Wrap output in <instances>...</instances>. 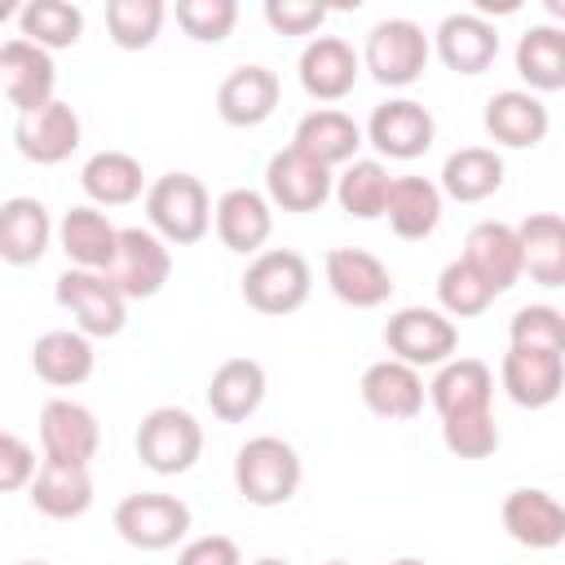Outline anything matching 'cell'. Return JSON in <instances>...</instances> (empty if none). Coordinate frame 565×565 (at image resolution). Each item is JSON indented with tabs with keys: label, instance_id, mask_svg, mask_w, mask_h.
Listing matches in <instances>:
<instances>
[{
	"label": "cell",
	"instance_id": "7c38bea8",
	"mask_svg": "<svg viewBox=\"0 0 565 565\" xmlns=\"http://www.w3.org/2000/svg\"><path fill=\"white\" fill-rule=\"evenodd\" d=\"M433 137H437V124H433L428 106H419L411 97L375 106V115L366 124V141L388 159H419L433 146Z\"/></svg>",
	"mask_w": 565,
	"mask_h": 565
},
{
	"label": "cell",
	"instance_id": "ab89813d",
	"mask_svg": "<svg viewBox=\"0 0 565 565\" xmlns=\"http://www.w3.org/2000/svg\"><path fill=\"white\" fill-rule=\"evenodd\" d=\"M437 300H441V309H446L450 318H477V313L490 309L494 287L459 256V260H450V265L441 269V278H437Z\"/></svg>",
	"mask_w": 565,
	"mask_h": 565
},
{
	"label": "cell",
	"instance_id": "d6986e66",
	"mask_svg": "<svg viewBox=\"0 0 565 565\" xmlns=\"http://www.w3.org/2000/svg\"><path fill=\"white\" fill-rule=\"evenodd\" d=\"M503 530L530 552H552L565 543V503L547 490H512L503 499Z\"/></svg>",
	"mask_w": 565,
	"mask_h": 565
},
{
	"label": "cell",
	"instance_id": "603a6c76",
	"mask_svg": "<svg viewBox=\"0 0 565 565\" xmlns=\"http://www.w3.org/2000/svg\"><path fill=\"white\" fill-rule=\"evenodd\" d=\"M362 402L371 415L380 419H415L419 406H424V380L415 366L397 362V358H384L375 366L362 371Z\"/></svg>",
	"mask_w": 565,
	"mask_h": 565
},
{
	"label": "cell",
	"instance_id": "1f68e13d",
	"mask_svg": "<svg viewBox=\"0 0 565 565\" xmlns=\"http://www.w3.org/2000/svg\"><path fill=\"white\" fill-rule=\"evenodd\" d=\"M291 146H300V150L313 154L318 163L335 168V163H353V154H358V146H362V128H358L344 110L322 106V110H313V115H305V119L296 124V141H291Z\"/></svg>",
	"mask_w": 565,
	"mask_h": 565
},
{
	"label": "cell",
	"instance_id": "7dc6e473",
	"mask_svg": "<svg viewBox=\"0 0 565 565\" xmlns=\"http://www.w3.org/2000/svg\"><path fill=\"white\" fill-rule=\"evenodd\" d=\"M481 13H516V0H477Z\"/></svg>",
	"mask_w": 565,
	"mask_h": 565
},
{
	"label": "cell",
	"instance_id": "83f0119b",
	"mask_svg": "<svg viewBox=\"0 0 565 565\" xmlns=\"http://www.w3.org/2000/svg\"><path fill=\"white\" fill-rule=\"evenodd\" d=\"M521 234V260L530 282L539 287H565V216L534 212L516 225Z\"/></svg>",
	"mask_w": 565,
	"mask_h": 565
},
{
	"label": "cell",
	"instance_id": "f35d334b",
	"mask_svg": "<svg viewBox=\"0 0 565 565\" xmlns=\"http://www.w3.org/2000/svg\"><path fill=\"white\" fill-rule=\"evenodd\" d=\"M163 18H168L163 0H110L106 4V31L128 53L150 49L163 31Z\"/></svg>",
	"mask_w": 565,
	"mask_h": 565
},
{
	"label": "cell",
	"instance_id": "836d02e7",
	"mask_svg": "<svg viewBox=\"0 0 565 565\" xmlns=\"http://www.w3.org/2000/svg\"><path fill=\"white\" fill-rule=\"evenodd\" d=\"M79 185H84V194H88L93 203H102V207H124V203H132V199L141 194L146 172H141V163H137L132 154H124V150H102V154H93V159L84 163Z\"/></svg>",
	"mask_w": 565,
	"mask_h": 565
},
{
	"label": "cell",
	"instance_id": "3957f363",
	"mask_svg": "<svg viewBox=\"0 0 565 565\" xmlns=\"http://www.w3.org/2000/svg\"><path fill=\"white\" fill-rule=\"evenodd\" d=\"M146 216L159 230V238H168L177 247H190L212 225V199H207V190H203L199 177H190V172H163L146 190Z\"/></svg>",
	"mask_w": 565,
	"mask_h": 565
},
{
	"label": "cell",
	"instance_id": "484cf974",
	"mask_svg": "<svg viewBox=\"0 0 565 565\" xmlns=\"http://www.w3.org/2000/svg\"><path fill=\"white\" fill-rule=\"evenodd\" d=\"M49 238H53V221L40 199L18 194L0 203V256L9 265H35L49 252Z\"/></svg>",
	"mask_w": 565,
	"mask_h": 565
},
{
	"label": "cell",
	"instance_id": "44dd1931",
	"mask_svg": "<svg viewBox=\"0 0 565 565\" xmlns=\"http://www.w3.org/2000/svg\"><path fill=\"white\" fill-rule=\"evenodd\" d=\"M486 132L508 146V150H534L543 137H547V106L534 97V93H521V88H503L486 102Z\"/></svg>",
	"mask_w": 565,
	"mask_h": 565
},
{
	"label": "cell",
	"instance_id": "ba28073f",
	"mask_svg": "<svg viewBox=\"0 0 565 565\" xmlns=\"http://www.w3.org/2000/svg\"><path fill=\"white\" fill-rule=\"evenodd\" d=\"M384 344L397 362L406 366H446L455 344H459V331L446 313L437 309H402L384 322Z\"/></svg>",
	"mask_w": 565,
	"mask_h": 565
},
{
	"label": "cell",
	"instance_id": "8fae6325",
	"mask_svg": "<svg viewBox=\"0 0 565 565\" xmlns=\"http://www.w3.org/2000/svg\"><path fill=\"white\" fill-rule=\"evenodd\" d=\"M168 274H172V256H168L159 234H150V230H119V252H115V265L106 269V278L128 300L159 296Z\"/></svg>",
	"mask_w": 565,
	"mask_h": 565
},
{
	"label": "cell",
	"instance_id": "ac0fdd59",
	"mask_svg": "<svg viewBox=\"0 0 565 565\" xmlns=\"http://www.w3.org/2000/svg\"><path fill=\"white\" fill-rule=\"evenodd\" d=\"M31 508L53 516V521H75L93 508V477L88 463H66V459H40V472L31 481Z\"/></svg>",
	"mask_w": 565,
	"mask_h": 565
},
{
	"label": "cell",
	"instance_id": "816d5d0a",
	"mask_svg": "<svg viewBox=\"0 0 565 565\" xmlns=\"http://www.w3.org/2000/svg\"><path fill=\"white\" fill-rule=\"evenodd\" d=\"M18 565H49V561H18Z\"/></svg>",
	"mask_w": 565,
	"mask_h": 565
},
{
	"label": "cell",
	"instance_id": "277c9868",
	"mask_svg": "<svg viewBox=\"0 0 565 565\" xmlns=\"http://www.w3.org/2000/svg\"><path fill=\"white\" fill-rule=\"evenodd\" d=\"M203 455V428L181 406H154L137 424V459L159 477H181Z\"/></svg>",
	"mask_w": 565,
	"mask_h": 565
},
{
	"label": "cell",
	"instance_id": "d4e9b609",
	"mask_svg": "<svg viewBox=\"0 0 565 565\" xmlns=\"http://www.w3.org/2000/svg\"><path fill=\"white\" fill-rule=\"evenodd\" d=\"M437 57L455 75H481L499 57V31L481 13H455L437 26Z\"/></svg>",
	"mask_w": 565,
	"mask_h": 565
},
{
	"label": "cell",
	"instance_id": "f907efd6",
	"mask_svg": "<svg viewBox=\"0 0 565 565\" xmlns=\"http://www.w3.org/2000/svg\"><path fill=\"white\" fill-rule=\"evenodd\" d=\"M256 565H287V561H278V556H260Z\"/></svg>",
	"mask_w": 565,
	"mask_h": 565
},
{
	"label": "cell",
	"instance_id": "d6a6232c",
	"mask_svg": "<svg viewBox=\"0 0 565 565\" xmlns=\"http://www.w3.org/2000/svg\"><path fill=\"white\" fill-rule=\"evenodd\" d=\"M384 216H388L397 238L419 243L441 221V190L433 181H424V177H397L393 190H388V212Z\"/></svg>",
	"mask_w": 565,
	"mask_h": 565
},
{
	"label": "cell",
	"instance_id": "8992f818",
	"mask_svg": "<svg viewBox=\"0 0 565 565\" xmlns=\"http://www.w3.org/2000/svg\"><path fill=\"white\" fill-rule=\"evenodd\" d=\"M53 291L84 335H119L128 322V296L97 269H66Z\"/></svg>",
	"mask_w": 565,
	"mask_h": 565
},
{
	"label": "cell",
	"instance_id": "5b68a950",
	"mask_svg": "<svg viewBox=\"0 0 565 565\" xmlns=\"http://www.w3.org/2000/svg\"><path fill=\"white\" fill-rule=\"evenodd\" d=\"M115 530L124 543L141 547V552H163L177 547L190 530V508L177 494H159V490H141L119 499L115 508Z\"/></svg>",
	"mask_w": 565,
	"mask_h": 565
},
{
	"label": "cell",
	"instance_id": "9c48e42d",
	"mask_svg": "<svg viewBox=\"0 0 565 565\" xmlns=\"http://www.w3.org/2000/svg\"><path fill=\"white\" fill-rule=\"evenodd\" d=\"M53 84H57V66H53L49 49H40L22 35L0 44V93L9 97V106L18 115H35L49 102H57Z\"/></svg>",
	"mask_w": 565,
	"mask_h": 565
},
{
	"label": "cell",
	"instance_id": "60d3db41",
	"mask_svg": "<svg viewBox=\"0 0 565 565\" xmlns=\"http://www.w3.org/2000/svg\"><path fill=\"white\" fill-rule=\"evenodd\" d=\"M441 441L455 459H486L499 450V424L490 415V406L481 411H463V415H446L441 419Z\"/></svg>",
	"mask_w": 565,
	"mask_h": 565
},
{
	"label": "cell",
	"instance_id": "f5cc1de1",
	"mask_svg": "<svg viewBox=\"0 0 565 565\" xmlns=\"http://www.w3.org/2000/svg\"><path fill=\"white\" fill-rule=\"evenodd\" d=\"M327 565H349V561H327Z\"/></svg>",
	"mask_w": 565,
	"mask_h": 565
},
{
	"label": "cell",
	"instance_id": "8d00e7d4",
	"mask_svg": "<svg viewBox=\"0 0 565 565\" xmlns=\"http://www.w3.org/2000/svg\"><path fill=\"white\" fill-rule=\"evenodd\" d=\"M388 190H393V177L384 172L380 159H353L340 181H335V199L349 216L358 221H375L388 212Z\"/></svg>",
	"mask_w": 565,
	"mask_h": 565
},
{
	"label": "cell",
	"instance_id": "7a4b0ae2",
	"mask_svg": "<svg viewBox=\"0 0 565 565\" xmlns=\"http://www.w3.org/2000/svg\"><path fill=\"white\" fill-rule=\"evenodd\" d=\"M309 260L291 247H269L243 269V300L265 318H287L309 300Z\"/></svg>",
	"mask_w": 565,
	"mask_h": 565
},
{
	"label": "cell",
	"instance_id": "f546056e",
	"mask_svg": "<svg viewBox=\"0 0 565 565\" xmlns=\"http://www.w3.org/2000/svg\"><path fill=\"white\" fill-rule=\"evenodd\" d=\"M62 252L66 260H75V269L106 274L119 252V230L97 207H71L62 216Z\"/></svg>",
	"mask_w": 565,
	"mask_h": 565
},
{
	"label": "cell",
	"instance_id": "4fadbf2b",
	"mask_svg": "<svg viewBox=\"0 0 565 565\" xmlns=\"http://www.w3.org/2000/svg\"><path fill=\"white\" fill-rule=\"evenodd\" d=\"M79 115L71 102H49L35 115H18L13 124V141L22 150V159L31 163H62L79 150Z\"/></svg>",
	"mask_w": 565,
	"mask_h": 565
},
{
	"label": "cell",
	"instance_id": "6da1fadb",
	"mask_svg": "<svg viewBox=\"0 0 565 565\" xmlns=\"http://www.w3.org/2000/svg\"><path fill=\"white\" fill-rule=\"evenodd\" d=\"M300 455L282 437H252L234 455V486L256 508H282L300 490Z\"/></svg>",
	"mask_w": 565,
	"mask_h": 565
},
{
	"label": "cell",
	"instance_id": "9a60e30c",
	"mask_svg": "<svg viewBox=\"0 0 565 565\" xmlns=\"http://www.w3.org/2000/svg\"><path fill=\"white\" fill-rule=\"evenodd\" d=\"M358 71H362V62H358L353 44L340 40V35H318V40H309L305 53H300V84H305V93L318 97V102H340V97H349L353 84H358Z\"/></svg>",
	"mask_w": 565,
	"mask_h": 565
},
{
	"label": "cell",
	"instance_id": "bcb514c9",
	"mask_svg": "<svg viewBox=\"0 0 565 565\" xmlns=\"http://www.w3.org/2000/svg\"><path fill=\"white\" fill-rule=\"evenodd\" d=\"M177 565H243V552L230 534H203L177 556Z\"/></svg>",
	"mask_w": 565,
	"mask_h": 565
},
{
	"label": "cell",
	"instance_id": "52a82bcc",
	"mask_svg": "<svg viewBox=\"0 0 565 565\" xmlns=\"http://www.w3.org/2000/svg\"><path fill=\"white\" fill-rule=\"evenodd\" d=\"M366 71L384 84V88H406L424 75L428 66V35L411 22V18H388L380 26H371L366 35V53H362Z\"/></svg>",
	"mask_w": 565,
	"mask_h": 565
},
{
	"label": "cell",
	"instance_id": "74e56055",
	"mask_svg": "<svg viewBox=\"0 0 565 565\" xmlns=\"http://www.w3.org/2000/svg\"><path fill=\"white\" fill-rule=\"evenodd\" d=\"M18 31L40 49H71L84 35V13L66 0H26L18 13Z\"/></svg>",
	"mask_w": 565,
	"mask_h": 565
},
{
	"label": "cell",
	"instance_id": "b9f144b4",
	"mask_svg": "<svg viewBox=\"0 0 565 565\" xmlns=\"http://www.w3.org/2000/svg\"><path fill=\"white\" fill-rule=\"evenodd\" d=\"M512 349H534V353H556L565 358V313L552 305H525L512 313Z\"/></svg>",
	"mask_w": 565,
	"mask_h": 565
},
{
	"label": "cell",
	"instance_id": "e0dca14e",
	"mask_svg": "<svg viewBox=\"0 0 565 565\" xmlns=\"http://www.w3.org/2000/svg\"><path fill=\"white\" fill-rule=\"evenodd\" d=\"M327 282L353 309H375L393 296V274L384 269L380 256H371L362 247H331L327 252Z\"/></svg>",
	"mask_w": 565,
	"mask_h": 565
},
{
	"label": "cell",
	"instance_id": "5bb4252c",
	"mask_svg": "<svg viewBox=\"0 0 565 565\" xmlns=\"http://www.w3.org/2000/svg\"><path fill=\"white\" fill-rule=\"evenodd\" d=\"M40 446H44V459L88 463L97 455V446H102V428H97V419H93L88 406L66 402V397H53L40 411Z\"/></svg>",
	"mask_w": 565,
	"mask_h": 565
},
{
	"label": "cell",
	"instance_id": "ee69618b",
	"mask_svg": "<svg viewBox=\"0 0 565 565\" xmlns=\"http://www.w3.org/2000/svg\"><path fill=\"white\" fill-rule=\"evenodd\" d=\"M327 18V4L318 0H269L265 4V22L278 35H313Z\"/></svg>",
	"mask_w": 565,
	"mask_h": 565
},
{
	"label": "cell",
	"instance_id": "f1b7e54d",
	"mask_svg": "<svg viewBox=\"0 0 565 565\" xmlns=\"http://www.w3.org/2000/svg\"><path fill=\"white\" fill-rule=\"evenodd\" d=\"M93 344L84 331H44L31 344V366L53 388H75L93 375Z\"/></svg>",
	"mask_w": 565,
	"mask_h": 565
},
{
	"label": "cell",
	"instance_id": "4316f807",
	"mask_svg": "<svg viewBox=\"0 0 565 565\" xmlns=\"http://www.w3.org/2000/svg\"><path fill=\"white\" fill-rule=\"evenodd\" d=\"M269 230H274V216L256 190H225L216 199V234L230 252L260 256V247L269 243Z\"/></svg>",
	"mask_w": 565,
	"mask_h": 565
},
{
	"label": "cell",
	"instance_id": "d590c367",
	"mask_svg": "<svg viewBox=\"0 0 565 565\" xmlns=\"http://www.w3.org/2000/svg\"><path fill=\"white\" fill-rule=\"evenodd\" d=\"M516 75L539 93L565 88V31L561 26H530L516 40Z\"/></svg>",
	"mask_w": 565,
	"mask_h": 565
},
{
	"label": "cell",
	"instance_id": "681fc988",
	"mask_svg": "<svg viewBox=\"0 0 565 565\" xmlns=\"http://www.w3.org/2000/svg\"><path fill=\"white\" fill-rule=\"evenodd\" d=\"M388 565H424V561H415V556H397V561H388Z\"/></svg>",
	"mask_w": 565,
	"mask_h": 565
},
{
	"label": "cell",
	"instance_id": "4dcf8cb0",
	"mask_svg": "<svg viewBox=\"0 0 565 565\" xmlns=\"http://www.w3.org/2000/svg\"><path fill=\"white\" fill-rule=\"evenodd\" d=\"M490 393H494V375H490V366L481 358H455L428 384V397H433V406H437L441 419L490 406Z\"/></svg>",
	"mask_w": 565,
	"mask_h": 565
},
{
	"label": "cell",
	"instance_id": "2e32d148",
	"mask_svg": "<svg viewBox=\"0 0 565 565\" xmlns=\"http://www.w3.org/2000/svg\"><path fill=\"white\" fill-rule=\"evenodd\" d=\"M278 75L269 66H234L216 88V115L230 128H256L278 106Z\"/></svg>",
	"mask_w": 565,
	"mask_h": 565
},
{
	"label": "cell",
	"instance_id": "30bf717a",
	"mask_svg": "<svg viewBox=\"0 0 565 565\" xmlns=\"http://www.w3.org/2000/svg\"><path fill=\"white\" fill-rule=\"evenodd\" d=\"M265 190L282 212H318L331 199V168L305 154L300 146H287L269 159Z\"/></svg>",
	"mask_w": 565,
	"mask_h": 565
},
{
	"label": "cell",
	"instance_id": "7bdbcfd3",
	"mask_svg": "<svg viewBox=\"0 0 565 565\" xmlns=\"http://www.w3.org/2000/svg\"><path fill=\"white\" fill-rule=\"evenodd\" d=\"M238 22L234 0H177V26L199 44H221Z\"/></svg>",
	"mask_w": 565,
	"mask_h": 565
},
{
	"label": "cell",
	"instance_id": "c3c4849f",
	"mask_svg": "<svg viewBox=\"0 0 565 565\" xmlns=\"http://www.w3.org/2000/svg\"><path fill=\"white\" fill-rule=\"evenodd\" d=\"M547 13L552 18H565V0H547Z\"/></svg>",
	"mask_w": 565,
	"mask_h": 565
},
{
	"label": "cell",
	"instance_id": "ffe728a7",
	"mask_svg": "<svg viewBox=\"0 0 565 565\" xmlns=\"http://www.w3.org/2000/svg\"><path fill=\"white\" fill-rule=\"evenodd\" d=\"M463 260L499 291H508L521 274H525V260H521V234L503 221H481L468 230L463 238Z\"/></svg>",
	"mask_w": 565,
	"mask_h": 565
},
{
	"label": "cell",
	"instance_id": "cb8c5ba5",
	"mask_svg": "<svg viewBox=\"0 0 565 565\" xmlns=\"http://www.w3.org/2000/svg\"><path fill=\"white\" fill-rule=\"evenodd\" d=\"M265 402V366L256 358H225L207 380V406L221 424H243Z\"/></svg>",
	"mask_w": 565,
	"mask_h": 565
},
{
	"label": "cell",
	"instance_id": "f6af8a7d",
	"mask_svg": "<svg viewBox=\"0 0 565 565\" xmlns=\"http://www.w3.org/2000/svg\"><path fill=\"white\" fill-rule=\"evenodd\" d=\"M35 450L18 433H0V490H22L35 481Z\"/></svg>",
	"mask_w": 565,
	"mask_h": 565
},
{
	"label": "cell",
	"instance_id": "7402d4cb",
	"mask_svg": "<svg viewBox=\"0 0 565 565\" xmlns=\"http://www.w3.org/2000/svg\"><path fill=\"white\" fill-rule=\"evenodd\" d=\"M503 388H508V397L516 406L543 411L565 388V358L534 353V349H508L503 353Z\"/></svg>",
	"mask_w": 565,
	"mask_h": 565
},
{
	"label": "cell",
	"instance_id": "e575fe53",
	"mask_svg": "<svg viewBox=\"0 0 565 565\" xmlns=\"http://www.w3.org/2000/svg\"><path fill=\"white\" fill-rule=\"evenodd\" d=\"M503 185V159L486 146H463L441 168V190L459 203H481Z\"/></svg>",
	"mask_w": 565,
	"mask_h": 565
}]
</instances>
